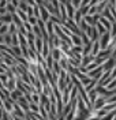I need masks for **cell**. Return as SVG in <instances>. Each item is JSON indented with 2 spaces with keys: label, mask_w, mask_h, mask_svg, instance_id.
I'll list each match as a JSON object with an SVG mask.
<instances>
[{
  "label": "cell",
  "mask_w": 116,
  "mask_h": 120,
  "mask_svg": "<svg viewBox=\"0 0 116 120\" xmlns=\"http://www.w3.org/2000/svg\"><path fill=\"white\" fill-rule=\"evenodd\" d=\"M108 3H109V6H113V7H115V4H116V0H108Z\"/></svg>",
  "instance_id": "cell-53"
},
{
  "label": "cell",
  "mask_w": 116,
  "mask_h": 120,
  "mask_svg": "<svg viewBox=\"0 0 116 120\" xmlns=\"http://www.w3.org/2000/svg\"><path fill=\"white\" fill-rule=\"evenodd\" d=\"M111 37H115L116 36V22L115 23H112V29H111Z\"/></svg>",
  "instance_id": "cell-46"
},
{
  "label": "cell",
  "mask_w": 116,
  "mask_h": 120,
  "mask_svg": "<svg viewBox=\"0 0 116 120\" xmlns=\"http://www.w3.org/2000/svg\"><path fill=\"white\" fill-rule=\"evenodd\" d=\"M101 51V46H100V41L97 40V41H93L92 42V49H90V55L92 56H97L98 55V52Z\"/></svg>",
  "instance_id": "cell-9"
},
{
  "label": "cell",
  "mask_w": 116,
  "mask_h": 120,
  "mask_svg": "<svg viewBox=\"0 0 116 120\" xmlns=\"http://www.w3.org/2000/svg\"><path fill=\"white\" fill-rule=\"evenodd\" d=\"M45 64H46V68H48V70H52V66H53V57H52L51 55L45 59Z\"/></svg>",
  "instance_id": "cell-32"
},
{
  "label": "cell",
  "mask_w": 116,
  "mask_h": 120,
  "mask_svg": "<svg viewBox=\"0 0 116 120\" xmlns=\"http://www.w3.org/2000/svg\"><path fill=\"white\" fill-rule=\"evenodd\" d=\"M11 119H12V120H26V117L22 119V117H18V116H11Z\"/></svg>",
  "instance_id": "cell-52"
},
{
  "label": "cell",
  "mask_w": 116,
  "mask_h": 120,
  "mask_svg": "<svg viewBox=\"0 0 116 120\" xmlns=\"http://www.w3.org/2000/svg\"><path fill=\"white\" fill-rule=\"evenodd\" d=\"M3 38H4V44L11 46V34H6V36H3Z\"/></svg>",
  "instance_id": "cell-44"
},
{
  "label": "cell",
  "mask_w": 116,
  "mask_h": 120,
  "mask_svg": "<svg viewBox=\"0 0 116 120\" xmlns=\"http://www.w3.org/2000/svg\"><path fill=\"white\" fill-rule=\"evenodd\" d=\"M7 0H0V7H6L7 6Z\"/></svg>",
  "instance_id": "cell-50"
},
{
  "label": "cell",
  "mask_w": 116,
  "mask_h": 120,
  "mask_svg": "<svg viewBox=\"0 0 116 120\" xmlns=\"http://www.w3.org/2000/svg\"><path fill=\"white\" fill-rule=\"evenodd\" d=\"M83 21H85L87 25H90V26H94V25H96V22L93 21V16H92V15H85V16H83Z\"/></svg>",
  "instance_id": "cell-33"
},
{
  "label": "cell",
  "mask_w": 116,
  "mask_h": 120,
  "mask_svg": "<svg viewBox=\"0 0 116 120\" xmlns=\"http://www.w3.org/2000/svg\"><path fill=\"white\" fill-rule=\"evenodd\" d=\"M90 49H92V42L87 45H82V56L90 55Z\"/></svg>",
  "instance_id": "cell-28"
},
{
  "label": "cell",
  "mask_w": 116,
  "mask_h": 120,
  "mask_svg": "<svg viewBox=\"0 0 116 120\" xmlns=\"http://www.w3.org/2000/svg\"><path fill=\"white\" fill-rule=\"evenodd\" d=\"M11 51L14 53V56H15V60H16V57H22V51H21V46L19 45H12L11 46Z\"/></svg>",
  "instance_id": "cell-20"
},
{
  "label": "cell",
  "mask_w": 116,
  "mask_h": 120,
  "mask_svg": "<svg viewBox=\"0 0 116 120\" xmlns=\"http://www.w3.org/2000/svg\"><path fill=\"white\" fill-rule=\"evenodd\" d=\"M16 104L19 105V106H21V108H22L23 111H25V113L26 112H29V102H27V100H26V98L23 97H21V98H18V100H16L15 101Z\"/></svg>",
  "instance_id": "cell-8"
},
{
  "label": "cell",
  "mask_w": 116,
  "mask_h": 120,
  "mask_svg": "<svg viewBox=\"0 0 116 120\" xmlns=\"http://www.w3.org/2000/svg\"><path fill=\"white\" fill-rule=\"evenodd\" d=\"M10 3H11V4H12L15 8H18V6H19V0H11Z\"/></svg>",
  "instance_id": "cell-48"
},
{
  "label": "cell",
  "mask_w": 116,
  "mask_h": 120,
  "mask_svg": "<svg viewBox=\"0 0 116 120\" xmlns=\"http://www.w3.org/2000/svg\"><path fill=\"white\" fill-rule=\"evenodd\" d=\"M98 1H100V3H101V1H105V0H98Z\"/></svg>",
  "instance_id": "cell-58"
},
{
  "label": "cell",
  "mask_w": 116,
  "mask_h": 120,
  "mask_svg": "<svg viewBox=\"0 0 116 120\" xmlns=\"http://www.w3.org/2000/svg\"><path fill=\"white\" fill-rule=\"evenodd\" d=\"M0 22H1V23H6V25L11 23V22H12V14L7 12V14L1 15V16H0Z\"/></svg>",
  "instance_id": "cell-16"
},
{
  "label": "cell",
  "mask_w": 116,
  "mask_h": 120,
  "mask_svg": "<svg viewBox=\"0 0 116 120\" xmlns=\"http://www.w3.org/2000/svg\"><path fill=\"white\" fill-rule=\"evenodd\" d=\"M115 66H116V60L113 59V57H111V56H109L108 59L105 60V63L102 64V68H104V71H111Z\"/></svg>",
  "instance_id": "cell-4"
},
{
  "label": "cell",
  "mask_w": 116,
  "mask_h": 120,
  "mask_svg": "<svg viewBox=\"0 0 116 120\" xmlns=\"http://www.w3.org/2000/svg\"><path fill=\"white\" fill-rule=\"evenodd\" d=\"M115 78H116V66H115L113 68H112V70H111V79L113 81Z\"/></svg>",
  "instance_id": "cell-47"
},
{
  "label": "cell",
  "mask_w": 116,
  "mask_h": 120,
  "mask_svg": "<svg viewBox=\"0 0 116 120\" xmlns=\"http://www.w3.org/2000/svg\"><path fill=\"white\" fill-rule=\"evenodd\" d=\"M44 7H45V10L49 12L51 15H56V10H55V7L51 4V1H48V0H44V4H42Z\"/></svg>",
  "instance_id": "cell-12"
},
{
  "label": "cell",
  "mask_w": 116,
  "mask_h": 120,
  "mask_svg": "<svg viewBox=\"0 0 116 120\" xmlns=\"http://www.w3.org/2000/svg\"><path fill=\"white\" fill-rule=\"evenodd\" d=\"M0 44H4V38H3V36H0Z\"/></svg>",
  "instance_id": "cell-56"
},
{
  "label": "cell",
  "mask_w": 116,
  "mask_h": 120,
  "mask_svg": "<svg viewBox=\"0 0 116 120\" xmlns=\"http://www.w3.org/2000/svg\"><path fill=\"white\" fill-rule=\"evenodd\" d=\"M49 18H51V14L45 10V7L44 6H40V19L42 21V22H48L49 21Z\"/></svg>",
  "instance_id": "cell-7"
},
{
  "label": "cell",
  "mask_w": 116,
  "mask_h": 120,
  "mask_svg": "<svg viewBox=\"0 0 116 120\" xmlns=\"http://www.w3.org/2000/svg\"><path fill=\"white\" fill-rule=\"evenodd\" d=\"M81 1L82 0H70V3H71V6L75 8V10H78V8L81 7Z\"/></svg>",
  "instance_id": "cell-39"
},
{
  "label": "cell",
  "mask_w": 116,
  "mask_h": 120,
  "mask_svg": "<svg viewBox=\"0 0 116 120\" xmlns=\"http://www.w3.org/2000/svg\"><path fill=\"white\" fill-rule=\"evenodd\" d=\"M71 52L74 55H82V45H72L71 46Z\"/></svg>",
  "instance_id": "cell-27"
},
{
  "label": "cell",
  "mask_w": 116,
  "mask_h": 120,
  "mask_svg": "<svg viewBox=\"0 0 116 120\" xmlns=\"http://www.w3.org/2000/svg\"><path fill=\"white\" fill-rule=\"evenodd\" d=\"M4 14H7L6 7H0V16H1V15H4Z\"/></svg>",
  "instance_id": "cell-49"
},
{
  "label": "cell",
  "mask_w": 116,
  "mask_h": 120,
  "mask_svg": "<svg viewBox=\"0 0 116 120\" xmlns=\"http://www.w3.org/2000/svg\"><path fill=\"white\" fill-rule=\"evenodd\" d=\"M70 38H71V42H72V45H82L81 37H79L78 34H71V36H70Z\"/></svg>",
  "instance_id": "cell-24"
},
{
  "label": "cell",
  "mask_w": 116,
  "mask_h": 120,
  "mask_svg": "<svg viewBox=\"0 0 116 120\" xmlns=\"http://www.w3.org/2000/svg\"><path fill=\"white\" fill-rule=\"evenodd\" d=\"M11 116H18V117H22V119H25V117H26V113H25V111H23L22 108L16 104V102H14V112H12V115H11Z\"/></svg>",
  "instance_id": "cell-5"
},
{
  "label": "cell",
  "mask_w": 116,
  "mask_h": 120,
  "mask_svg": "<svg viewBox=\"0 0 116 120\" xmlns=\"http://www.w3.org/2000/svg\"><path fill=\"white\" fill-rule=\"evenodd\" d=\"M98 22H100L101 25H102V26L105 27V29H107V31H111V29H112V23L109 22L108 19H105V18H104V16L101 15L100 19H98Z\"/></svg>",
  "instance_id": "cell-13"
},
{
  "label": "cell",
  "mask_w": 116,
  "mask_h": 120,
  "mask_svg": "<svg viewBox=\"0 0 116 120\" xmlns=\"http://www.w3.org/2000/svg\"><path fill=\"white\" fill-rule=\"evenodd\" d=\"M6 10H7V12H10V14H14L16 11V8L11 4V3H7V6H6Z\"/></svg>",
  "instance_id": "cell-38"
},
{
  "label": "cell",
  "mask_w": 116,
  "mask_h": 120,
  "mask_svg": "<svg viewBox=\"0 0 116 120\" xmlns=\"http://www.w3.org/2000/svg\"><path fill=\"white\" fill-rule=\"evenodd\" d=\"M22 96H23L22 91H21L19 89H15V90H12V91H11V94H10V98H11L12 101H16L18 98H21Z\"/></svg>",
  "instance_id": "cell-17"
},
{
  "label": "cell",
  "mask_w": 116,
  "mask_h": 120,
  "mask_svg": "<svg viewBox=\"0 0 116 120\" xmlns=\"http://www.w3.org/2000/svg\"><path fill=\"white\" fill-rule=\"evenodd\" d=\"M18 33V31H16ZM11 34V46L12 45H19V40H18V34Z\"/></svg>",
  "instance_id": "cell-36"
},
{
  "label": "cell",
  "mask_w": 116,
  "mask_h": 120,
  "mask_svg": "<svg viewBox=\"0 0 116 120\" xmlns=\"http://www.w3.org/2000/svg\"><path fill=\"white\" fill-rule=\"evenodd\" d=\"M96 67H98V64H97L96 61H92V63H90V64H87V66H86L85 68L87 70V72H89V71H92V70H94Z\"/></svg>",
  "instance_id": "cell-41"
},
{
  "label": "cell",
  "mask_w": 116,
  "mask_h": 120,
  "mask_svg": "<svg viewBox=\"0 0 116 120\" xmlns=\"http://www.w3.org/2000/svg\"><path fill=\"white\" fill-rule=\"evenodd\" d=\"M33 12H34V16H36L37 19H40V6L34 4V6H33Z\"/></svg>",
  "instance_id": "cell-40"
},
{
  "label": "cell",
  "mask_w": 116,
  "mask_h": 120,
  "mask_svg": "<svg viewBox=\"0 0 116 120\" xmlns=\"http://www.w3.org/2000/svg\"><path fill=\"white\" fill-rule=\"evenodd\" d=\"M94 14H97V6H90L87 15H94Z\"/></svg>",
  "instance_id": "cell-45"
},
{
  "label": "cell",
  "mask_w": 116,
  "mask_h": 120,
  "mask_svg": "<svg viewBox=\"0 0 116 120\" xmlns=\"http://www.w3.org/2000/svg\"><path fill=\"white\" fill-rule=\"evenodd\" d=\"M64 4H66V10H67V16L72 19V18H74V14H75V8L71 6V3H70V1H68V3H64Z\"/></svg>",
  "instance_id": "cell-18"
},
{
  "label": "cell",
  "mask_w": 116,
  "mask_h": 120,
  "mask_svg": "<svg viewBox=\"0 0 116 120\" xmlns=\"http://www.w3.org/2000/svg\"><path fill=\"white\" fill-rule=\"evenodd\" d=\"M111 93H112V96H116V87H115V89L111 90Z\"/></svg>",
  "instance_id": "cell-55"
},
{
  "label": "cell",
  "mask_w": 116,
  "mask_h": 120,
  "mask_svg": "<svg viewBox=\"0 0 116 120\" xmlns=\"http://www.w3.org/2000/svg\"><path fill=\"white\" fill-rule=\"evenodd\" d=\"M27 7H29V4L26 3V1H19V6H18V8L19 10H22V11H27Z\"/></svg>",
  "instance_id": "cell-37"
},
{
  "label": "cell",
  "mask_w": 116,
  "mask_h": 120,
  "mask_svg": "<svg viewBox=\"0 0 116 120\" xmlns=\"http://www.w3.org/2000/svg\"><path fill=\"white\" fill-rule=\"evenodd\" d=\"M87 96H89V100H90V104H92V106H93V104H94V101L97 100V97H98V93H97V90H96V87L93 90H90L89 93H87Z\"/></svg>",
  "instance_id": "cell-15"
},
{
  "label": "cell",
  "mask_w": 116,
  "mask_h": 120,
  "mask_svg": "<svg viewBox=\"0 0 116 120\" xmlns=\"http://www.w3.org/2000/svg\"><path fill=\"white\" fill-rule=\"evenodd\" d=\"M87 120H100L98 117H93V119H87Z\"/></svg>",
  "instance_id": "cell-57"
},
{
  "label": "cell",
  "mask_w": 116,
  "mask_h": 120,
  "mask_svg": "<svg viewBox=\"0 0 116 120\" xmlns=\"http://www.w3.org/2000/svg\"><path fill=\"white\" fill-rule=\"evenodd\" d=\"M78 97V89L74 86L72 89H71V93H70V101H74V100H77Z\"/></svg>",
  "instance_id": "cell-31"
},
{
  "label": "cell",
  "mask_w": 116,
  "mask_h": 120,
  "mask_svg": "<svg viewBox=\"0 0 116 120\" xmlns=\"http://www.w3.org/2000/svg\"><path fill=\"white\" fill-rule=\"evenodd\" d=\"M6 34H8V25L1 23V26H0V36H6Z\"/></svg>",
  "instance_id": "cell-34"
},
{
  "label": "cell",
  "mask_w": 116,
  "mask_h": 120,
  "mask_svg": "<svg viewBox=\"0 0 116 120\" xmlns=\"http://www.w3.org/2000/svg\"><path fill=\"white\" fill-rule=\"evenodd\" d=\"M97 85H98V81H97V79H92V81H90V83H89L87 86H85L86 93H89L90 90H93L94 87H96V86H97Z\"/></svg>",
  "instance_id": "cell-23"
},
{
  "label": "cell",
  "mask_w": 116,
  "mask_h": 120,
  "mask_svg": "<svg viewBox=\"0 0 116 120\" xmlns=\"http://www.w3.org/2000/svg\"><path fill=\"white\" fill-rule=\"evenodd\" d=\"M72 19H74V22L77 23L78 26H79V23L82 22V19H83V15H82V12L79 11V8H78V10H75V14H74V18H72Z\"/></svg>",
  "instance_id": "cell-19"
},
{
  "label": "cell",
  "mask_w": 116,
  "mask_h": 120,
  "mask_svg": "<svg viewBox=\"0 0 116 120\" xmlns=\"http://www.w3.org/2000/svg\"><path fill=\"white\" fill-rule=\"evenodd\" d=\"M94 26H96V29H97V31H98V34H100V36H102L104 33H107V29H105V27H104L100 22H97Z\"/></svg>",
  "instance_id": "cell-30"
},
{
  "label": "cell",
  "mask_w": 116,
  "mask_h": 120,
  "mask_svg": "<svg viewBox=\"0 0 116 120\" xmlns=\"http://www.w3.org/2000/svg\"><path fill=\"white\" fill-rule=\"evenodd\" d=\"M81 41H82V45H87V44H90L92 41H90V37L87 36V34H85V33H81Z\"/></svg>",
  "instance_id": "cell-26"
},
{
  "label": "cell",
  "mask_w": 116,
  "mask_h": 120,
  "mask_svg": "<svg viewBox=\"0 0 116 120\" xmlns=\"http://www.w3.org/2000/svg\"><path fill=\"white\" fill-rule=\"evenodd\" d=\"M98 41H100L101 49H107V48H108V45H109V41H111V33H109V31L104 33L102 36H100Z\"/></svg>",
  "instance_id": "cell-1"
},
{
  "label": "cell",
  "mask_w": 116,
  "mask_h": 120,
  "mask_svg": "<svg viewBox=\"0 0 116 120\" xmlns=\"http://www.w3.org/2000/svg\"><path fill=\"white\" fill-rule=\"evenodd\" d=\"M34 3H36L37 6H42V4H44V0H34Z\"/></svg>",
  "instance_id": "cell-51"
},
{
  "label": "cell",
  "mask_w": 116,
  "mask_h": 120,
  "mask_svg": "<svg viewBox=\"0 0 116 120\" xmlns=\"http://www.w3.org/2000/svg\"><path fill=\"white\" fill-rule=\"evenodd\" d=\"M102 72H104V68H102V66H98V67H96L94 70L89 71L86 75H87L89 78H92V79H97V81H98V78L102 75Z\"/></svg>",
  "instance_id": "cell-2"
},
{
  "label": "cell",
  "mask_w": 116,
  "mask_h": 120,
  "mask_svg": "<svg viewBox=\"0 0 116 120\" xmlns=\"http://www.w3.org/2000/svg\"><path fill=\"white\" fill-rule=\"evenodd\" d=\"M56 120H66V117H64V116H57Z\"/></svg>",
  "instance_id": "cell-54"
},
{
  "label": "cell",
  "mask_w": 116,
  "mask_h": 120,
  "mask_svg": "<svg viewBox=\"0 0 116 120\" xmlns=\"http://www.w3.org/2000/svg\"><path fill=\"white\" fill-rule=\"evenodd\" d=\"M7 1H8V3H10V1H11V0H7Z\"/></svg>",
  "instance_id": "cell-59"
},
{
  "label": "cell",
  "mask_w": 116,
  "mask_h": 120,
  "mask_svg": "<svg viewBox=\"0 0 116 120\" xmlns=\"http://www.w3.org/2000/svg\"><path fill=\"white\" fill-rule=\"evenodd\" d=\"M59 66H60V68H62V70L67 71V68H68V66H70V64H68V57L59 60Z\"/></svg>",
  "instance_id": "cell-25"
},
{
  "label": "cell",
  "mask_w": 116,
  "mask_h": 120,
  "mask_svg": "<svg viewBox=\"0 0 116 120\" xmlns=\"http://www.w3.org/2000/svg\"><path fill=\"white\" fill-rule=\"evenodd\" d=\"M16 31H18V27H16V25L14 22L8 23V34H15Z\"/></svg>",
  "instance_id": "cell-29"
},
{
  "label": "cell",
  "mask_w": 116,
  "mask_h": 120,
  "mask_svg": "<svg viewBox=\"0 0 116 120\" xmlns=\"http://www.w3.org/2000/svg\"><path fill=\"white\" fill-rule=\"evenodd\" d=\"M92 61H94V56H92V55L82 56V60H81V67H86V66H87V64H90Z\"/></svg>",
  "instance_id": "cell-11"
},
{
  "label": "cell",
  "mask_w": 116,
  "mask_h": 120,
  "mask_svg": "<svg viewBox=\"0 0 116 120\" xmlns=\"http://www.w3.org/2000/svg\"><path fill=\"white\" fill-rule=\"evenodd\" d=\"M27 22L30 23L31 26H36V25H37V22H38V19H37L36 16H29V18H27Z\"/></svg>",
  "instance_id": "cell-42"
},
{
  "label": "cell",
  "mask_w": 116,
  "mask_h": 120,
  "mask_svg": "<svg viewBox=\"0 0 116 120\" xmlns=\"http://www.w3.org/2000/svg\"><path fill=\"white\" fill-rule=\"evenodd\" d=\"M42 44H44V40H42L41 37H36V40H34V45H36V52L37 53H41Z\"/></svg>",
  "instance_id": "cell-14"
},
{
  "label": "cell",
  "mask_w": 116,
  "mask_h": 120,
  "mask_svg": "<svg viewBox=\"0 0 116 120\" xmlns=\"http://www.w3.org/2000/svg\"><path fill=\"white\" fill-rule=\"evenodd\" d=\"M38 109H40L38 104H34V102H29V111H31V112H37V113H38Z\"/></svg>",
  "instance_id": "cell-35"
},
{
  "label": "cell",
  "mask_w": 116,
  "mask_h": 120,
  "mask_svg": "<svg viewBox=\"0 0 116 120\" xmlns=\"http://www.w3.org/2000/svg\"><path fill=\"white\" fill-rule=\"evenodd\" d=\"M105 102H107V97H102V96H98L97 97V100L94 101V104H93V108L94 109H102L104 108V105H105Z\"/></svg>",
  "instance_id": "cell-3"
},
{
  "label": "cell",
  "mask_w": 116,
  "mask_h": 120,
  "mask_svg": "<svg viewBox=\"0 0 116 120\" xmlns=\"http://www.w3.org/2000/svg\"><path fill=\"white\" fill-rule=\"evenodd\" d=\"M109 6V3H108V0H105V1H101V3H98L97 4V12L98 14H102V11L105 10V8Z\"/></svg>",
  "instance_id": "cell-21"
},
{
  "label": "cell",
  "mask_w": 116,
  "mask_h": 120,
  "mask_svg": "<svg viewBox=\"0 0 116 120\" xmlns=\"http://www.w3.org/2000/svg\"><path fill=\"white\" fill-rule=\"evenodd\" d=\"M12 22H14V23L16 25V27H18V29H21V27L23 26V22L21 21V18H19V16H18V15L15 14V12L12 14Z\"/></svg>",
  "instance_id": "cell-22"
},
{
  "label": "cell",
  "mask_w": 116,
  "mask_h": 120,
  "mask_svg": "<svg viewBox=\"0 0 116 120\" xmlns=\"http://www.w3.org/2000/svg\"><path fill=\"white\" fill-rule=\"evenodd\" d=\"M59 18L60 21H67V10H66V4L64 3H59Z\"/></svg>",
  "instance_id": "cell-6"
},
{
  "label": "cell",
  "mask_w": 116,
  "mask_h": 120,
  "mask_svg": "<svg viewBox=\"0 0 116 120\" xmlns=\"http://www.w3.org/2000/svg\"><path fill=\"white\" fill-rule=\"evenodd\" d=\"M45 27H46V33H48V36L49 37H53L55 36V23L52 21H48L45 23Z\"/></svg>",
  "instance_id": "cell-10"
},
{
  "label": "cell",
  "mask_w": 116,
  "mask_h": 120,
  "mask_svg": "<svg viewBox=\"0 0 116 120\" xmlns=\"http://www.w3.org/2000/svg\"><path fill=\"white\" fill-rule=\"evenodd\" d=\"M33 34L36 36V37H41V31H40V27L36 25V26H33ZM42 38V37H41Z\"/></svg>",
  "instance_id": "cell-43"
}]
</instances>
